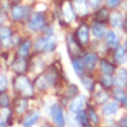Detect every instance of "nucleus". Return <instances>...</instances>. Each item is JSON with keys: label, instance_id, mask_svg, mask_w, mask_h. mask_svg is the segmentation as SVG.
Masks as SVG:
<instances>
[{"label": "nucleus", "instance_id": "nucleus-11", "mask_svg": "<svg viewBox=\"0 0 127 127\" xmlns=\"http://www.w3.org/2000/svg\"><path fill=\"white\" fill-rule=\"evenodd\" d=\"M82 59H83V64H85L86 72H93L95 68L98 67V54H95V52H83Z\"/></svg>", "mask_w": 127, "mask_h": 127}, {"label": "nucleus", "instance_id": "nucleus-32", "mask_svg": "<svg viewBox=\"0 0 127 127\" xmlns=\"http://www.w3.org/2000/svg\"><path fill=\"white\" fill-rule=\"evenodd\" d=\"M77 95H78L77 86H75V85H67V88H65V91H64V96H67V98H75Z\"/></svg>", "mask_w": 127, "mask_h": 127}, {"label": "nucleus", "instance_id": "nucleus-2", "mask_svg": "<svg viewBox=\"0 0 127 127\" xmlns=\"http://www.w3.org/2000/svg\"><path fill=\"white\" fill-rule=\"evenodd\" d=\"M33 47L36 49V52H51L56 49V39H54V36H46L44 34L33 42Z\"/></svg>", "mask_w": 127, "mask_h": 127}, {"label": "nucleus", "instance_id": "nucleus-44", "mask_svg": "<svg viewBox=\"0 0 127 127\" xmlns=\"http://www.w3.org/2000/svg\"><path fill=\"white\" fill-rule=\"evenodd\" d=\"M111 127H121V126H117V124H114V126H111Z\"/></svg>", "mask_w": 127, "mask_h": 127}, {"label": "nucleus", "instance_id": "nucleus-5", "mask_svg": "<svg viewBox=\"0 0 127 127\" xmlns=\"http://www.w3.org/2000/svg\"><path fill=\"white\" fill-rule=\"evenodd\" d=\"M26 26L30 31H41L46 28V15L44 13H33L28 18Z\"/></svg>", "mask_w": 127, "mask_h": 127}, {"label": "nucleus", "instance_id": "nucleus-4", "mask_svg": "<svg viewBox=\"0 0 127 127\" xmlns=\"http://www.w3.org/2000/svg\"><path fill=\"white\" fill-rule=\"evenodd\" d=\"M56 82H57V73H56V70L51 68V70H46L44 73L36 80V86L39 90H46L49 86H52Z\"/></svg>", "mask_w": 127, "mask_h": 127}, {"label": "nucleus", "instance_id": "nucleus-41", "mask_svg": "<svg viewBox=\"0 0 127 127\" xmlns=\"http://www.w3.org/2000/svg\"><path fill=\"white\" fill-rule=\"evenodd\" d=\"M82 127H93V124H91V122H88V124H85V126H82Z\"/></svg>", "mask_w": 127, "mask_h": 127}, {"label": "nucleus", "instance_id": "nucleus-25", "mask_svg": "<svg viewBox=\"0 0 127 127\" xmlns=\"http://www.w3.org/2000/svg\"><path fill=\"white\" fill-rule=\"evenodd\" d=\"M95 99H96L99 104H104L106 101H109V95H108V91H106V88L104 90H95Z\"/></svg>", "mask_w": 127, "mask_h": 127}, {"label": "nucleus", "instance_id": "nucleus-37", "mask_svg": "<svg viewBox=\"0 0 127 127\" xmlns=\"http://www.w3.org/2000/svg\"><path fill=\"white\" fill-rule=\"evenodd\" d=\"M121 127H127V116H124L122 119H121V124H119Z\"/></svg>", "mask_w": 127, "mask_h": 127}, {"label": "nucleus", "instance_id": "nucleus-14", "mask_svg": "<svg viewBox=\"0 0 127 127\" xmlns=\"http://www.w3.org/2000/svg\"><path fill=\"white\" fill-rule=\"evenodd\" d=\"M90 30H91V36L93 37H96V39H101V37H104L106 36V28H104V23H101V21H96L95 20V23L90 26Z\"/></svg>", "mask_w": 127, "mask_h": 127}, {"label": "nucleus", "instance_id": "nucleus-7", "mask_svg": "<svg viewBox=\"0 0 127 127\" xmlns=\"http://www.w3.org/2000/svg\"><path fill=\"white\" fill-rule=\"evenodd\" d=\"M65 41H67V49H68V54H70V59H72V57L83 56V46L77 41L75 34H67Z\"/></svg>", "mask_w": 127, "mask_h": 127}, {"label": "nucleus", "instance_id": "nucleus-29", "mask_svg": "<svg viewBox=\"0 0 127 127\" xmlns=\"http://www.w3.org/2000/svg\"><path fill=\"white\" fill-rule=\"evenodd\" d=\"M80 78H82V83H83V86H85V90H88V91L95 90V80L91 78L90 75H83Z\"/></svg>", "mask_w": 127, "mask_h": 127}, {"label": "nucleus", "instance_id": "nucleus-10", "mask_svg": "<svg viewBox=\"0 0 127 127\" xmlns=\"http://www.w3.org/2000/svg\"><path fill=\"white\" fill-rule=\"evenodd\" d=\"M85 106H86V96L85 95H77L75 98H72L70 104H68V109H70V112L77 114L80 111H85Z\"/></svg>", "mask_w": 127, "mask_h": 127}, {"label": "nucleus", "instance_id": "nucleus-43", "mask_svg": "<svg viewBox=\"0 0 127 127\" xmlns=\"http://www.w3.org/2000/svg\"><path fill=\"white\" fill-rule=\"evenodd\" d=\"M42 127H52V126H51V124H44V126H42Z\"/></svg>", "mask_w": 127, "mask_h": 127}, {"label": "nucleus", "instance_id": "nucleus-27", "mask_svg": "<svg viewBox=\"0 0 127 127\" xmlns=\"http://www.w3.org/2000/svg\"><path fill=\"white\" fill-rule=\"evenodd\" d=\"M126 51H127L126 46H119V44H117L116 47H114V60H116V62H122Z\"/></svg>", "mask_w": 127, "mask_h": 127}, {"label": "nucleus", "instance_id": "nucleus-13", "mask_svg": "<svg viewBox=\"0 0 127 127\" xmlns=\"http://www.w3.org/2000/svg\"><path fill=\"white\" fill-rule=\"evenodd\" d=\"M117 111H119V103H117L116 99L114 101H106L104 104H103V108H101V112H103L104 116H108V117L114 116Z\"/></svg>", "mask_w": 127, "mask_h": 127}, {"label": "nucleus", "instance_id": "nucleus-18", "mask_svg": "<svg viewBox=\"0 0 127 127\" xmlns=\"http://www.w3.org/2000/svg\"><path fill=\"white\" fill-rule=\"evenodd\" d=\"M114 80H116V86L124 88L127 85V70L126 68H117L116 75H114Z\"/></svg>", "mask_w": 127, "mask_h": 127}, {"label": "nucleus", "instance_id": "nucleus-20", "mask_svg": "<svg viewBox=\"0 0 127 127\" xmlns=\"http://www.w3.org/2000/svg\"><path fill=\"white\" fill-rule=\"evenodd\" d=\"M99 85L103 86V88H112V86H116V80H114V77L112 75H108V73H101L99 75Z\"/></svg>", "mask_w": 127, "mask_h": 127}, {"label": "nucleus", "instance_id": "nucleus-17", "mask_svg": "<svg viewBox=\"0 0 127 127\" xmlns=\"http://www.w3.org/2000/svg\"><path fill=\"white\" fill-rule=\"evenodd\" d=\"M72 67H73V72L78 75V77H83V72L86 70L82 57H72Z\"/></svg>", "mask_w": 127, "mask_h": 127}, {"label": "nucleus", "instance_id": "nucleus-30", "mask_svg": "<svg viewBox=\"0 0 127 127\" xmlns=\"http://www.w3.org/2000/svg\"><path fill=\"white\" fill-rule=\"evenodd\" d=\"M75 121L78 122V126H85V124H88L90 121H88V114H86V111H80L75 114Z\"/></svg>", "mask_w": 127, "mask_h": 127}, {"label": "nucleus", "instance_id": "nucleus-28", "mask_svg": "<svg viewBox=\"0 0 127 127\" xmlns=\"http://www.w3.org/2000/svg\"><path fill=\"white\" fill-rule=\"evenodd\" d=\"M122 18H124V16L116 11V13H112V15L109 16V23H111L114 28H119V26H122V25H124V21H121Z\"/></svg>", "mask_w": 127, "mask_h": 127}, {"label": "nucleus", "instance_id": "nucleus-8", "mask_svg": "<svg viewBox=\"0 0 127 127\" xmlns=\"http://www.w3.org/2000/svg\"><path fill=\"white\" fill-rule=\"evenodd\" d=\"M75 37H77V41L85 47V46L90 44V37H91V30L90 26H86V25H80L77 30H75Z\"/></svg>", "mask_w": 127, "mask_h": 127}, {"label": "nucleus", "instance_id": "nucleus-35", "mask_svg": "<svg viewBox=\"0 0 127 127\" xmlns=\"http://www.w3.org/2000/svg\"><path fill=\"white\" fill-rule=\"evenodd\" d=\"M7 88H8V78H7V75L0 73V91H5Z\"/></svg>", "mask_w": 127, "mask_h": 127}, {"label": "nucleus", "instance_id": "nucleus-16", "mask_svg": "<svg viewBox=\"0 0 127 127\" xmlns=\"http://www.w3.org/2000/svg\"><path fill=\"white\" fill-rule=\"evenodd\" d=\"M37 119H39V112H37V111H30L26 116L23 117L21 126L23 127H33L34 124L37 122Z\"/></svg>", "mask_w": 127, "mask_h": 127}, {"label": "nucleus", "instance_id": "nucleus-26", "mask_svg": "<svg viewBox=\"0 0 127 127\" xmlns=\"http://www.w3.org/2000/svg\"><path fill=\"white\" fill-rule=\"evenodd\" d=\"M85 111H86V114H88V121H90L93 126H98V124H99V116H98V112L95 111L91 106H88Z\"/></svg>", "mask_w": 127, "mask_h": 127}, {"label": "nucleus", "instance_id": "nucleus-15", "mask_svg": "<svg viewBox=\"0 0 127 127\" xmlns=\"http://www.w3.org/2000/svg\"><path fill=\"white\" fill-rule=\"evenodd\" d=\"M11 37H13L11 28H8V26H2L0 28V42H2V46L8 47V46L11 44Z\"/></svg>", "mask_w": 127, "mask_h": 127}, {"label": "nucleus", "instance_id": "nucleus-39", "mask_svg": "<svg viewBox=\"0 0 127 127\" xmlns=\"http://www.w3.org/2000/svg\"><path fill=\"white\" fill-rule=\"evenodd\" d=\"M122 26L127 30V13H126V16H124V25H122Z\"/></svg>", "mask_w": 127, "mask_h": 127}, {"label": "nucleus", "instance_id": "nucleus-21", "mask_svg": "<svg viewBox=\"0 0 127 127\" xmlns=\"http://www.w3.org/2000/svg\"><path fill=\"white\" fill-rule=\"evenodd\" d=\"M109 16H111V13H109V8H108V7L98 8L96 13H95V20H96V21H101V23L109 21Z\"/></svg>", "mask_w": 127, "mask_h": 127}, {"label": "nucleus", "instance_id": "nucleus-1", "mask_svg": "<svg viewBox=\"0 0 127 127\" xmlns=\"http://www.w3.org/2000/svg\"><path fill=\"white\" fill-rule=\"evenodd\" d=\"M13 88H15L16 93H20V96H25V98H31L34 93L33 90V83L28 77H25L23 73H18L13 80Z\"/></svg>", "mask_w": 127, "mask_h": 127}, {"label": "nucleus", "instance_id": "nucleus-33", "mask_svg": "<svg viewBox=\"0 0 127 127\" xmlns=\"http://www.w3.org/2000/svg\"><path fill=\"white\" fill-rule=\"evenodd\" d=\"M8 104H10V98H8V95L5 93V91H0V109L8 108Z\"/></svg>", "mask_w": 127, "mask_h": 127}, {"label": "nucleus", "instance_id": "nucleus-24", "mask_svg": "<svg viewBox=\"0 0 127 127\" xmlns=\"http://www.w3.org/2000/svg\"><path fill=\"white\" fill-rule=\"evenodd\" d=\"M117 41H119V39H117V34L114 33V31H108V33H106V36H104V44L108 46V47H116L117 46Z\"/></svg>", "mask_w": 127, "mask_h": 127}, {"label": "nucleus", "instance_id": "nucleus-12", "mask_svg": "<svg viewBox=\"0 0 127 127\" xmlns=\"http://www.w3.org/2000/svg\"><path fill=\"white\" fill-rule=\"evenodd\" d=\"M11 68H13V72H16V73H25V72L30 68V64H28V57H21L18 56L15 59V62L11 64Z\"/></svg>", "mask_w": 127, "mask_h": 127}, {"label": "nucleus", "instance_id": "nucleus-19", "mask_svg": "<svg viewBox=\"0 0 127 127\" xmlns=\"http://www.w3.org/2000/svg\"><path fill=\"white\" fill-rule=\"evenodd\" d=\"M31 47H33V41H31V39H25L23 42H20V44H18V56L28 57V56H30Z\"/></svg>", "mask_w": 127, "mask_h": 127}, {"label": "nucleus", "instance_id": "nucleus-36", "mask_svg": "<svg viewBox=\"0 0 127 127\" xmlns=\"http://www.w3.org/2000/svg\"><path fill=\"white\" fill-rule=\"evenodd\" d=\"M88 3H90V7L91 8H99V5H101V0H88Z\"/></svg>", "mask_w": 127, "mask_h": 127}, {"label": "nucleus", "instance_id": "nucleus-38", "mask_svg": "<svg viewBox=\"0 0 127 127\" xmlns=\"http://www.w3.org/2000/svg\"><path fill=\"white\" fill-rule=\"evenodd\" d=\"M119 104H122V106H124V108H127V95H126V96H124V98H122V99H121V101H119Z\"/></svg>", "mask_w": 127, "mask_h": 127}, {"label": "nucleus", "instance_id": "nucleus-6", "mask_svg": "<svg viewBox=\"0 0 127 127\" xmlns=\"http://www.w3.org/2000/svg\"><path fill=\"white\" fill-rule=\"evenodd\" d=\"M60 21L62 23H72L75 20V7H73V2H64L62 5H60Z\"/></svg>", "mask_w": 127, "mask_h": 127}, {"label": "nucleus", "instance_id": "nucleus-9", "mask_svg": "<svg viewBox=\"0 0 127 127\" xmlns=\"http://www.w3.org/2000/svg\"><path fill=\"white\" fill-rule=\"evenodd\" d=\"M51 119L54 121L57 127H65L67 124V119H65V114H64L62 108L59 104H52L51 106Z\"/></svg>", "mask_w": 127, "mask_h": 127}, {"label": "nucleus", "instance_id": "nucleus-31", "mask_svg": "<svg viewBox=\"0 0 127 127\" xmlns=\"http://www.w3.org/2000/svg\"><path fill=\"white\" fill-rule=\"evenodd\" d=\"M28 98H25V96H21V98H18L16 99V103H15V111H18V112H23L25 109H26V103H28Z\"/></svg>", "mask_w": 127, "mask_h": 127}, {"label": "nucleus", "instance_id": "nucleus-40", "mask_svg": "<svg viewBox=\"0 0 127 127\" xmlns=\"http://www.w3.org/2000/svg\"><path fill=\"white\" fill-rule=\"evenodd\" d=\"M0 127H8V124L7 122H0Z\"/></svg>", "mask_w": 127, "mask_h": 127}, {"label": "nucleus", "instance_id": "nucleus-34", "mask_svg": "<svg viewBox=\"0 0 127 127\" xmlns=\"http://www.w3.org/2000/svg\"><path fill=\"white\" fill-rule=\"evenodd\" d=\"M104 3L108 8H111V10H116L117 7H119L121 3H122V0H104Z\"/></svg>", "mask_w": 127, "mask_h": 127}, {"label": "nucleus", "instance_id": "nucleus-22", "mask_svg": "<svg viewBox=\"0 0 127 127\" xmlns=\"http://www.w3.org/2000/svg\"><path fill=\"white\" fill-rule=\"evenodd\" d=\"M88 0H73V7H75V11L78 15H86L88 11Z\"/></svg>", "mask_w": 127, "mask_h": 127}, {"label": "nucleus", "instance_id": "nucleus-45", "mask_svg": "<svg viewBox=\"0 0 127 127\" xmlns=\"http://www.w3.org/2000/svg\"><path fill=\"white\" fill-rule=\"evenodd\" d=\"M124 46H126V49H127V41H126V44H124Z\"/></svg>", "mask_w": 127, "mask_h": 127}, {"label": "nucleus", "instance_id": "nucleus-23", "mask_svg": "<svg viewBox=\"0 0 127 127\" xmlns=\"http://www.w3.org/2000/svg\"><path fill=\"white\" fill-rule=\"evenodd\" d=\"M99 70H101V73L112 75L116 72V67H114V64H109V60L103 59V60H99Z\"/></svg>", "mask_w": 127, "mask_h": 127}, {"label": "nucleus", "instance_id": "nucleus-3", "mask_svg": "<svg viewBox=\"0 0 127 127\" xmlns=\"http://www.w3.org/2000/svg\"><path fill=\"white\" fill-rule=\"evenodd\" d=\"M31 16V8L30 7H25V5L21 3H13V7H11L10 10V18L13 20V21H25Z\"/></svg>", "mask_w": 127, "mask_h": 127}, {"label": "nucleus", "instance_id": "nucleus-42", "mask_svg": "<svg viewBox=\"0 0 127 127\" xmlns=\"http://www.w3.org/2000/svg\"><path fill=\"white\" fill-rule=\"evenodd\" d=\"M11 3H20V0H10Z\"/></svg>", "mask_w": 127, "mask_h": 127}]
</instances>
